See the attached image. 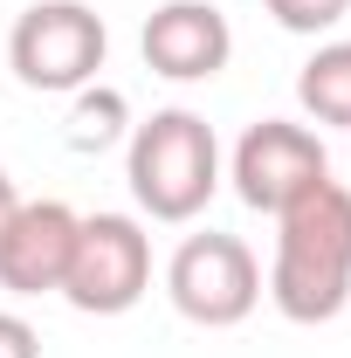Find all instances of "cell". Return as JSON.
Here are the masks:
<instances>
[{"label":"cell","mask_w":351,"mask_h":358,"mask_svg":"<svg viewBox=\"0 0 351 358\" xmlns=\"http://www.w3.org/2000/svg\"><path fill=\"white\" fill-rule=\"evenodd\" d=\"M268 303L289 324H331L351 303V186L317 179L296 207L275 214Z\"/></svg>","instance_id":"cell-1"},{"label":"cell","mask_w":351,"mask_h":358,"mask_svg":"<svg viewBox=\"0 0 351 358\" xmlns=\"http://www.w3.org/2000/svg\"><path fill=\"white\" fill-rule=\"evenodd\" d=\"M124 179H131L138 214L152 221H200L207 200L220 193V138L200 110L186 103H166L152 110L145 124H131V145H124Z\"/></svg>","instance_id":"cell-2"},{"label":"cell","mask_w":351,"mask_h":358,"mask_svg":"<svg viewBox=\"0 0 351 358\" xmlns=\"http://www.w3.org/2000/svg\"><path fill=\"white\" fill-rule=\"evenodd\" d=\"M103 55H110V28L89 0H35L7 28V69L35 96H76L103 76Z\"/></svg>","instance_id":"cell-3"},{"label":"cell","mask_w":351,"mask_h":358,"mask_svg":"<svg viewBox=\"0 0 351 358\" xmlns=\"http://www.w3.org/2000/svg\"><path fill=\"white\" fill-rule=\"evenodd\" d=\"M166 296L186 324L200 331H234L248 324L255 303H262V262L241 234H220V227H200L186 234L166 262Z\"/></svg>","instance_id":"cell-4"},{"label":"cell","mask_w":351,"mask_h":358,"mask_svg":"<svg viewBox=\"0 0 351 358\" xmlns=\"http://www.w3.org/2000/svg\"><path fill=\"white\" fill-rule=\"evenodd\" d=\"M152 289V234L138 214H83L69 275H62V303L83 317H124Z\"/></svg>","instance_id":"cell-5"},{"label":"cell","mask_w":351,"mask_h":358,"mask_svg":"<svg viewBox=\"0 0 351 358\" xmlns=\"http://www.w3.org/2000/svg\"><path fill=\"white\" fill-rule=\"evenodd\" d=\"M227 179L241 193V207L255 214H282L296 207L317 179H331V152L310 124H289V117H255L248 131L234 138L227 152Z\"/></svg>","instance_id":"cell-6"},{"label":"cell","mask_w":351,"mask_h":358,"mask_svg":"<svg viewBox=\"0 0 351 358\" xmlns=\"http://www.w3.org/2000/svg\"><path fill=\"white\" fill-rule=\"evenodd\" d=\"M145 69L166 76V83H214L234 55V28L214 0H166L145 14Z\"/></svg>","instance_id":"cell-7"},{"label":"cell","mask_w":351,"mask_h":358,"mask_svg":"<svg viewBox=\"0 0 351 358\" xmlns=\"http://www.w3.org/2000/svg\"><path fill=\"white\" fill-rule=\"evenodd\" d=\"M76 207L62 200H21L0 234V289L14 296H62L69 248H76Z\"/></svg>","instance_id":"cell-8"},{"label":"cell","mask_w":351,"mask_h":358,"mask_svg":"<svg viewBox=\"0 0 351 358\" xmlns=\"http://www.w3.org/2000/svg\"><path fill=\"white\" fill-rule=\"evenodd\" d=\"M296 103H303L310 124L351 131V42H324L296 69Z\"/></svg>","instance_id":"cell-9"},{"label":"cell","mask_w":351,"mask_h":358,"mask_svg":"<svg viewBox=\"0 0 351 358\" xmlns=\"http://www.w3.org/2000/svg\"><path fill=\"white\" fill-rule=\"evenodd\" d=\"M124 124H131L124 90H103V83H83V90H76V110H69V145H76V152H103V145H117Z\"/></svg>","instance_id":"cell-10"},{"label":"cell","mask_w":351,"mask_h":358,"mask_svg":"<svg viewBox=\"0 0 351 358\" xmlns=\"http://www.w3.org/2000/svg\"><path fill=\"white\" fill-rule=\"evenodd\" d=\"M262 7H268V21L289 28V35H331L351 14V0H262Z\"/></svg>","instance_id":"cell-11"},{"label":"cell","mask_w":351,"mask_h":358,"mask_svg":"<svg viewBox=\"0 0 351 358\" xmlns=\"http://www.w3.org/2000/svg\"><path fill=\"white\" fill-rule=\"evenodd\" d=\"M0 358H42V331L21 310H0Z\"/></svg>","instance_id":"cell-12"},{"label":"cell","mask_w":351,"mask_h":358,"mask_svg":"<svg viewBox=\"0 0 351 358\" xmlns=\"http://www.w3.org/2000/svg\"><path fill=\"white\" fill-rule=\"evenodd\" d=\"M14 207H21V193H14V179H7V166H0V234H7V221H14Z\"/></svg>","instance_id":"cell-13"}]
</instances>
